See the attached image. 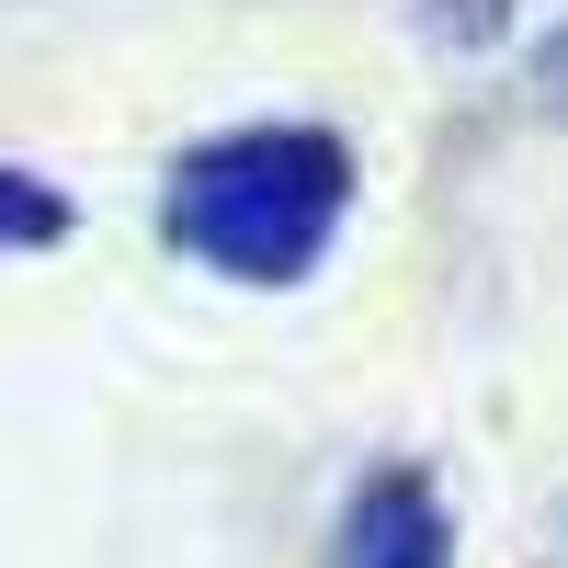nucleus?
Instances as JSON below:
<instances>
[{
    "mask_svg": "<svg viewBox=\"0 0 568 568\" xmlns=\"http://www.w3.org/2000/svg\"><path fill=\"white\" fill-rule=\"evenodd\" d=\"M353 216V149L329 125H227L171 160L160 227L216 284H307Z\"/></svg>",
    "mask_w": 568,
    "mask_h": 568,
    "instance_id": "f257e3e1",
    "label": "nucleus"
},
{
    "mask_svg": "<svg viewBox=\"0 0 568 568\" xmlns=\"http://www.w3.org/2000/svg\"><path fill=\"white\" fill-rule=\"evenodd\" d=\"M329 568H455V511L433 500L420 466H375V478L342 500Z\"/></svg>",
    "mask_w": 568,
    "mask_h": 568,
    "instance_id": "f03ea898",
    "label": "nucleus"
},
{
    "mask_svg": "<svg viewBox=\"0 0 568 568\" xmlns=\"http://www.w3.org/2000/svg\"><path fill=\"white\" fill-rule=\"evenodd\" d=\"M69 240V194L0 160V251H58Z\"/></svg>",
    "mask_w": 568,
    "mask_h": 568,
    "instance_id": "7ed1b4c3",
    "label": "nucleus"
}]
</instances>
